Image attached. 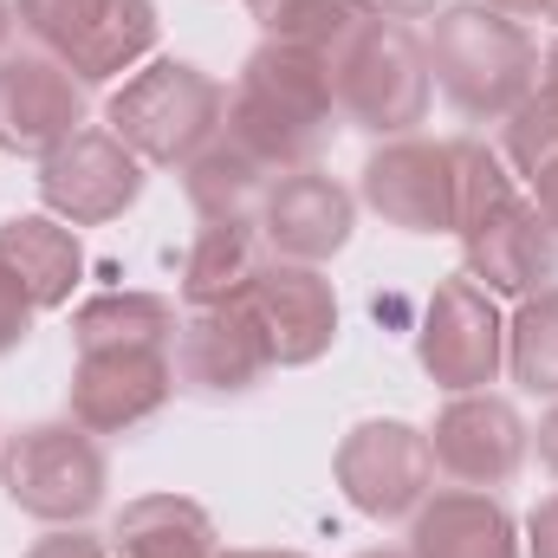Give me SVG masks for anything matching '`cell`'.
<instances>
[{
	"instance_id": "8fae6325",
	"label": "cell",
	"mask_w": 558,
	"mask_h": 558,
	"mask_svg": "<svg viewBox=\"0 0 558 558\" xmlns=\"http://www.w3.org/2000/svg\"><path fill=\"white\" fill-rule=\"evenodd\" d=\"M461 254H468V279L507 299H526L539 286L558 279V234L553 221L539 215L533 195H500L487 215H474L461 228Z\"/></svg>"
},
{
	"instance_id": "44dd1931",
	"label": "cell",
	"mask_w": 558,
	"mask_h": 558,
	"mask_svg": "<svg viewBox=\"0 0 558 558\" xmlns=\"http://www.w3.org/2000/svg\"><path fill=\"white\" fill-rule=\"evenodd\" d=\"M182 189H189V208L202 221H228V228H254L260 221V202L274 189V169H260L247 149H234L228 137H215L195 162H182Z\"/></svg>"
},
{
	"instance_id": "7a4b0ae2",
	"label": "cell",
	"mask_w": 558,
	"mask_h": 558,
	"mask_svg": "<svg viewBox=\"0 0 558 558\" xmlns=\"http://www.w3.org/2000/svg\"><path fill=\"white\" fill-rule=\"evenodd\" d=\"M422 52H428L435 92L474 124H500L520 98L539 92V46H533V33L520 20L481 7V0L435 7V26H428Z\"/></svg>"
},
{
	"instance_id": "7c38bea8",
	"label": "cell",
	"mask_w": 558,
	"mask_h": 558,
	"mask_svg": "<svg viewBox=\"0 0 558 558\" xmlns=\"http://www.w3.org/2000/svg\"><path fill=\"white\" fill-rule=\"evenodd\" d=\"M274 371L260 318L247 299L234 305H195L175 325V384L189 397H247Z\"/></svg>"
},
{
	"instance_id": "8d00e7d4",
	"label": "cell",
	"mask_w": 558,
	"mask_h": 558,
	"mask_svg": "<svg viewBox=\"0 0 558 558\" xmlns=\"http://www.w3.org/2000/svg\"><path fill=\"white\" fill-rule=\"evenodd\" d=\"M546 85H553V92H558V46H553V52H546Z\"/></svg>"
},
{
	"instance_id": "ba28073f",
	"label": "cell",
	"mask_w": 558,
	"mask_h": 558,
	"mask_svg": "<svg viewBox=\"0 0 558 558\" xmlns=\"http://www.w3.org/2000/svg\"><path fill=\"white\" fill-rule=\"evenodd\" d=\"M338 487L364 520H410L435 494V454L428 435L397 416L357 422L338 441Z\"/></svg>"
},
{
	"instance_id": "cb8c5ba5",
	"label": "cell",
	"mask_w": 558,
	"mask_h": 558,
	"mask_svg": "<svg viewBox=\"0 0 558 558\" xmlns=\"http://www.w3.org/2000/svg\"><path fill=\"white\" fill-rule=\"evenodd\" d=\"M507 371L520 390L558 403V286H539L507 318Z\"/></svg>"
},
{
	"instance_id": "d6a6232c",
	"label": "cell",
	"mask_w": 558,
	"mask_h": 558,
	"mask_svg": "<svg viewBox=\"0 0 558 558\" xmlns=\"http://www.w3.org/2000/svg\"><path fill=\"white\" fill-rule=\"evenodd\" d=\"M533 202H539V215L553 221V234H558V162H553V169H539V175H533Z\"/></svg>"
},
{
	"instance_id": "6da1fadb",
	"label": "cell",
	"mask_w": 558,
	"mask_h": 558,
	"mask_svg": "<svg viewBox=\"0 0 558 558\" xmlns=\"http://www.w3.org/2000/svg\"><path fill=\"white\" fill-rule=\"evenodd\" d=\"M331 72H325V52H305V46H279L260 39L241 65V85L228 98V118H221V137L234 149H247L260 169L292 175V169H312L318 149L331 143Z\"/></svg>"
},
{
	"instance_id": "f546056e",
	"label": "cell",
	"mask_w": 558,
	"mask_h": 558,
	"mask_svg": "<svg viewBox=\"0 0 558 558\" xmlns=\"http://www.w3.org/2000/svg\"><path fill=\"white\" fill-rule=\"evenodd\" d=\"M526 558H558V494L526 513Z\"/></svg>"
},
{
	"instance_id": "836d02e7",
	"label": "cell",
	"mask_w": 558,
	"mask_h": 558,
	"mask_svg": "<svg viewBox=\"0 0 558 558\" xmlns=\"http://www.w3.org/2000/svg\"><path fill=\"white\" fill-rule=\"evenodd\" d=\"M481 7H494V13H507V20H539L553 0H481Z\"/></svg>"
},
{
	"instance_id": "3957f363",
	"label": "cell",
	"mask_w": 558,
	"mask_h": 558,
	"mask_svg": "<svg viewBox=\"0 0 558 558\" xmlns=\"http://www.w3.org/2000/svg\"><path fill=\"white\" fill-rule=\"evenodd\" d=\"M325 72H331L338 118L371 137H416V124L428 118V98H435L428 52L403 20L371 13L357 33H344L325 52Z\"/></svg>"
},
{
	"instance_id": "e575fe53",
	"label": "cell",
	"mask_w": 558,
	"mask_h": 558,
	"mask_svg": "<svg viewBox=\"0 0 558 558\" xmlns=\"http://www.w3.org/2000/svg\"><path fill=\"white\" fill-rule=\"evenodd\" d=\"M7 39H13V0H0V59H7Z\"/></svg>"
},
{
	"instance_id": "52a82bcc",
	"label": "cell",
	"mask_w": 558,
	"mask_h": 558,
	"mask_svg": "<svg viewBox=\"0 0 558 558\" xmlns=\"http://www.w3.org/2000/svg\"><path fill=\"white\" fill-rule=\"evenodd\" d=\"M416 364L448 397L487 390L507 371V318H500L487 286H474L468 274L435 286V299L422 312V331H416Z\"/></svg>"
},
{
	"instance_id": "8992f818",
	"label": "cell",
	"mask_w": 558,
	"mask_h": 558,
	"mask_svg": "<svg viewBox=\"0 0 558 558\" xmlns=\"http://www.w3.org/2000/svg\"><path fill=\"white\" fill-rule=\"evenodd\" d=\"M13 20L78 85H105V78L137 72L156 46L149 0H13Z\"/></svg>"
},
{
	"instance_id": "f35d334b",
	"label": "cell",
	"mask_w": 558,
	"mask_h": 558,
	"mask_svg": "<svg viewBox=\"0 0 558 558\" xmlns=\"http://www.w3.org/2000/svg\"><path fill=\"white\" fill-rule=\"evenodd\" d=\"M546 20H558V0H553V7H546Z\"/></svg>"
},
{
	"instance_id": "4316f807",
	"label": "cell",
	"mask_w": 558,
	"mask_h": 558,
	"mask_svg": "<svg viewBox=\"0 0 558 558\" xmlns=\"http://www.w3.org/2000/svg\"><path fill=\"white\" fill-rule=\"evenodd\" d=\"M500 195H513V175H507V156L487 149L474 137H454V202H461V228L474 215H487Z\"/></svg>"
},
{
	"instance_id": "83f0119b",
	"label": "cell",
	"mask_w": 558,
	"mask_h": 558,
	"mask_svg": "<svg viewBox=\"0 0 558 558\" xmlns=\"http://www.w3.org/2000/svg\"><path fill=\"white\" fill-rule=\"evenodd\" d=\"M33 318H39V305L26 299V286H20V279H13L7 267H0V357L26 344V331H33Z\"/></svg>"
},
{
	"instance_id": "4fadbf2b",
	"label": "cell",
	"mask_w": 558,
	"mask_h": 558,
	"mask_svg": "<svg viewBox=\"0 0 558 558\" xmlns=\"http://www.w3.org/2000/svg\"><path fill=\"white\" fill-rule=\"evenodd\" d=\"M526 441H533V428L520 422V410L507 403V397H494V390H468V397H454L435 428H428V454H435V468L448 474V481H461V487H507L513 474H520V461H526Z\"/></svg>"
},
{
	"instance_id": "ffe728a7",
	"label": "cell",
	"mask_w": 558,
	"mask_h": 558,
	"mask_svg": "<svg viewBox=\"0 0 558 558\" xmlns=\"http://www.w3.org/2000/svg\"><path fill=\"white\" fill-rule=\"evenodd\" d=\"M111 546L118 558H215V520L208 507H195L189 494H143L118 513L111 526Z\"/></svg>"
},
{
	"instance_id": "2e32d148",
	"label": "cell",
	"mask_w": 558,
	"mask_h": 558,
	"mask_svg": "<svg viewBox=\"0 0 558 558\" xmlns=\"http://www.w3.org/2000/svg\"><path fill=\"white\" fill-rule=\"evenodd\" d=\"M254 318H260V338H267V357L279 371H299V364H318L331 344H338V292L318 267H299V260H267L254 292H247Z\"/></svg>"
},
{
	"instance_id": "ac0fdd59",
	"label": "cell",
	"mask_w": 558,
	"mask_h": 558,
	"mask_svg": "<svg viewBox=\"0 0 558 558\" xmlns=\"http://www.w3.org/2000/svg\"><path fill=\"white\" fill-rule=\"evenodd\" d=\"M410 520V558H526L513 513L481 487L428 494Z\"/></svg>"
},
{
	"instance_id": "5b68a950",
	"label": "cell",
	"mask_w": 558,
	"mask_h": 558,
	"mask_svg": "<svg viewBox=\"0 0 558 558\" xmlns=\"http://www.w3.org/2000/svg\"><path fill=\"white\" fill-rule=\"evenodd\" d=\"M105 448L78 422H33L0 448V487L46 526H85L105 507Z\"/></svg>"
},
{
	"instance_id": "d590c367",
	"label": "cell",
	"mask_w": 558,
	"mask_h": 558,
	"mask_svg": "<svg viewBox=\"0 0 558 558\" xmlns=\"http://www.w3.org/2000/svg\"><path fill=\"white\" fill-rule=\"evenodd\" d=\"M215 558H305V553H215Z\"/></svg>"
},
{
	"instance_id": "d4e9b609",
	"label": "cell",
	"mask_w": 558,
	"mask_h": 558,
	"mask_svg": "<svg viewBox=\"0 0 558 558\" xmlns=\"http://www.w3.org/2000/svg\"><path fill=\"white\" fill-rule=\"evenodd\" d=\"M247 13L260 20L267 39L305 46V52H331L344 33H357L371 20L364 0H247Z\"/></svg>"
},
{
	"instance_id": "f1b7e54d",
	"label": "cell",
	"mask_w": 558,
	"mask_h": 558,
	"mask_svg": "<svg viewBox=\"0 0 558 558\" xmlns=\"http://www.w3.org/2000/svg\"><path fill=\"white\" fill-rule=\"evenodd\" d=\"M26 558H105V539H92V533H78V526H52Z\"/></svg>"
},
{
	"instance_id": "5bb4252c",
	"label": "cell",
	"mask_w": 558,
	"mask_h": 558,
	"mask_svg": "<svg viewBox=\"0 0 558 558\" xmlns=\"http://www.w3.org/2000/svg\"><path fill=\"white\" fill-rule=\"evenodd\" d=\"M85 131V85L46 59V52H20L0 59V149L7 156H52Z\"/></svg>"
},
{
	"instance_id": "30bf717a",
	"label": "cell",
	"mask_w": 558,
	"mask_h": 558,
	"mask_svg": "<svg viewBox=\"0 0 558 558\" xmlns=\"http://www.w3.org/2000/svg\"><path fill=\"white\" fill-rule=\"evenodd\" d=\"M357 195L403 234H461V202H454V143L390 137L371 149Z\"/></svg>"
},
{
	"instance_id": "d6986e66",
	"label": "cell",
	"mask_w": 558,
	"mask_h": 558,
	"mask_svg": "<svg viewBox=\"0 0 558 558\" xmlns=\"http://www.w3.org/2000/svg\"><path fill=\"white\" fill-rule=\"evenodd\" d=\"M0 267L26 286L39 312H59L85 274V247L59 215H13L0 221Z\"/></svg>"
},
{
	"instance_id": "9c48e42d",
	"label": "cell",
	"mask_w": 558,
	"mask_h": 558,
	"mask_svg": "<svg viewBox=\"0 0 558 558\" xmlns=\"http://www.w3.org/2000/svg\"><path fill=\"white\" fill-rule=\"evenodd\" d=\"M137 195H143V156L111 124L105 131H78L65 149H52L39 162V202L65 228H105Z\"/></svg>"
},
{
	"instance_id": "9a60e30c",
	"label": "cell",
	"mask_w": 558,
	"mask_h": 558,
	"mask_svg": "<svg viewBox=\"0 0 558 558\" xmlns=\"http://www.w3.org/2000/svg\"><path fill=\"white\" fill-rule=\"evenodd\" d=\"M254 228L274 247V260L318 267V260L344 254V241L357 228V195L344 182H331L325 169H292V175H274Z\"/></svg>"
},
{
	"instance_id": "74e56055",
	"label": "cell",
	"mask_w": 558,
	"mask_h": 558,
	"mask_svg": "<svg viewBox=\"0 0 558 558\" xmlns=\"http://www.w3.org/2000/svg\"><path fill=\"white\" fill-rule=\"evenodd\" d=\"M357 558H410V553H390V546H377V553H357Z\"/></svg>"
},
{
	"instance_id": "e0dca14e",
	"label": "cell",
	"mask_w": 558,
	"mask_h": 558,
	"mask_svg": "<svg viewBox=\"0 0 558 558\" xmlns=\"http://www.w3.org/2000/svg\"><path fill=\"white\" fill-rule=\"evenodd\" d=\"M175 397L169 351H78L72 371V422L92 435H124Z\"/></svg>"
},
{
	"instance_id": "277c9868",
	"label": "cell",
	"mask_w": 558,
	"mask_h": 558,
	"mask_svg": "<svg viewBox=\"0 0 558 558\" xmlns=\"http://www.w3.org/2000/svg\"><path fill=\"white\" fill-rule=\"evenodd\" d=\"M221 118H228V92L189 59L143 65L105 105V124L131 143L143 162H162V169L195 162L208 143L221 137Z\"/></svg>"
},
{
	"instance_id": "7402d4cb",
	"label": "cell",
	"mask_w": 558,
	"mask_h": 558,
	"mask_svg": "<svg viewBox=\"0 0 558 558\" xmlns=\"http://www.w3.org/2000/svg\"><path fill=\"white\" fill-rule=\"evenodd\" d=\"M78 351H169L175 305L162 292H98L72 312Z\"/></svg>"
},
{
	"instance_id": "484cf974",
	"label": "cell",
	"mask_w": 558,
	"mask_h": 558,
	"mask_svg": "<svg viewBox=\"0 0 558 558\" xmlns=\"http://www.w3.org/2000/svg\"><path fill=\"white\" fill-rule=\"evenodd\" d=\"M500 124H507V162L520 175H539V169L558 162V92L553 85H539L533 98H520Z\"/></svg>"
},
{
	"instance_id": "4dcf8cb0",
	"label": "cell",
	"mask_w": 558,
	"mask_h": 558,
	"mask_svg": "<svg viewBox=\"0 0 558 558\" xmlns=\"http://www.w3.org/2000/svg\"><path fill=\"white\" fill-rule=\"evenodd\" d=\"M364 7H371V13H384V20H403V26H410V20H428L441 0H364Z\"/></svg>"
},
{
	"instance_id": "603a6c76",
	"label": "cell",
	"mask_w": 558,
	"mask_h": 558,
	"mask_svg": "<svg viewBox=\"0 0 558 558\" xmlns=\"http://www.w3.org/2000/svg\"><path fill=\"white\" fill-rule=\"evenodd\" d=\"M260 247H254V228H228V221H202L189 260H182V299L189 312L195 305H234L254 292L260 279Z\"/></svg>"
},
{
	"instance_id": "1f68e13d",
	"label": "cell",
	"mask_w": 558,
	"mask_h": 558,
	"mask_svg": "<svg viewBox=\"0 0 558 558\" xmlns=\"http://www.w3.org/2000/svg\"><path fill=\"white\" fill-rule=\"evenodd\" d=\"M533 441H539V461H546V474L558 481V403L539 416V428H533Z\"/></svg>"
}]
</instances>
